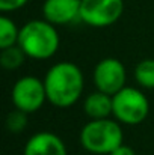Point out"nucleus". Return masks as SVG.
Returning <instances> with one entry per match:
<instances>
[{"label": "nucleus", "instance_id": "f257e3e1", "mask_svg": "<svg viewBox=\"0 0 154 155\" xmlns=\"http://www.w3.org/2000/svg\"><path fill=\"white\" fill-rule=\"evenodd\" d=\"M47 101L57 108H68L83 94L85 80L82 69L73 62H57L44 77Z\"/></svg>", "mask_w": 154, "mask_h": 155}, {"label": "nucleus", "instance_id": "f03ea898", "mask_svg": "<svg viewBox=\"0 0 154 155\" xmlns=\"http://www.w3.org/2000/svg\"><path fill=\"white\" fill-rule=\"evenodd\" d=\"M17 45L30 59L47 60L57 53L60 38L56 26L47 20H30L20 27Z\"/></svg>", "mask_w": 154, "mask_h": 155}, {"label": "nucleus", "instance_id": "7ed1b4c3", "mask_svg": "<svg viewBox=\"0 0 154 155\" xmlns=\"http://www.w3.org/2000/svg\"><path fill=\"white\" fill-rule=\"evenodd\" d=\"M79 140L82 148L91 154L109 155L115 148L122 145L124 133L116 119H89V122L83 125Z\"/></svg>", "mask_w": 154, "mask_h": 155}, {"label": "nucleus", "instance_id": "20e7f679", "mask_svg": "<svg viewBox=\"0 0 154 155\" xmlns=\"http://www.w3.org/2000/svg\"><path fill=\"white\" fill-rule=\"evenodd\" d=\"M150 113L145 94L136 87L125 86L112 97V116L124 125H139Z\"/></svg>", "mask_w": 154, "mask_h": 155}, {"label": "nucleus", "instance_id": "39448f33", "mask_svg": "<svg viewBox=\"0 0 154 155\" xmlns=\"http://www.w3.org/2000/svg\"><path fill=\"white\" fill-rule=\"evenodd\" d=\"M11 100L15 108L27 114L38 111L47 101L44 80H39L38 77L33 75H24L18 78L12 86Z\"/></svg>", "mask_w": 154, "mask_h": 155}, {"label": "nucleus", "instance_id": "423d86ee", "mask_svg": "<svg viewBox=\"0 0 154 155\" xmlns=\"http://www.w3.org/2000/svg\"><path fill=\"white\" fill-rule=\"evenodd\" d=\"M124 12V0H82L80 21L91 27H109Z\"/></svg>", "mask_w": 154, "mask_h": 155}, {"label": "nucleus", "instance_id": "0eeeda50", "mask_svg": "<svg viewBox=\"0 0 154 155\" xmlns=\"http://www.w3.org/2000/svg\"><path fill=\"white\" fill-rule=\"evenodd\" d=\"M92 81L97 91L113 97L116 92L125 87L127 71H125L124 63L115 57L101 59L94 68Z\"/></svg>", "mask_w": 154, "mask_h": 155}, {"label": "nucleus", "instance_id": "6e6552de", "mask_svg": "<svg viewBox=\"0 0 154 155\" xmlns=\"http://www.w3.org/2000/svg\"><path fill=\"white\" fill-rule=\"evenodd\" d=\"M82 0H44L43 17L53 26H67L80 20Z\"/></svg>", "mask_w": 154, "mask_h": 155}, {"label": "nucleus", "instance_id": "1a4fd4ad", "mask_svg": "<svg viewBox=\"0 0 154 155\" xmlns=\"http://www.w3.org/2000/svg\"><path fill=\"white\" fill-rule=\"evenodd\" d=\"M24 155H68L63 140L54 133L41 131L33 134L24 145Z\"/></svg>", "mask_w": 154, "mask_h": 155}, {"label": "nucleus", "instance_id": "9d476101", "mask_svg": "<svg viewBox=\"0 0 154 155\" xmlns=\"http://www.w3.org/2000/svg\"><path fill=\"white\" fill-rule=\"evenodd\" d=\"M83 111L89 119H106L112 114V97L95 91L83 101Z\"/></svg>", "mask_w": 154, "mask_h": 155}, {"label": "nucleus", "instance_id": "9b49d317", "mask_svg": "<svg viewBox=\"0 0 154 155\" xmlns=\"http://www.w3.org/2000/svg\"><path fill=\"white\" fill-rule=\"evenodd\" d=\"M18 35H20V27H17L12 18H9L6 14H2L0 15V48L17 45Z\"/></svg>", "mask_w": 154, "mask_h": 155}, {"label": "nucleus", "instance_id": "f8f14e48", "mask_svg": "<svg viewBox=\"0 0 154 155\" xmlns=\"http://www.w3.org/2000/svg\"><path fill=\"white\" fill-rule=\"evenodd\" d=\"M26 53L23 51L18 45H12L8 48H0V65L8 69V71H14L18 69L24 60H26Z\"/></svg>", "mask_w": 154, "mask_h": 155}, {"label": "nucleus", "instance_id": "ddd939ff", "mask_svg": "<svg viewBox=\"0 0 154 155\" xmlns=\"http://www.w3.org/2000/svg\"><path fill=\"white\" fill-rule=\"evenodd\" d=\"M135 80L144 89H154V59H144L136 65Z\"/></svg>", "mask_w": 154, "mask_h": 155}, {"label": "nucleus", "instance_id": "4468645a", "mask_svg": "<svg viewBox=\"0 0 154 155\" xmlns=\"http://www.w3.org/2000/svg\"><path fill=\"white\" fill-rule=\"evenodd\" d=\"M27 127V113L15 108L14 111H11L8 116H6V128L14 133V134H18L21 133L24 128Z\"/></svg>", "mask_w": 154, "mask_h": 155}, {"label": "nucleus", "instance_id": "2eb2a0df", "mask_svg": "<svg viewBox=\"0 0 154 155\" xmlns=\"http://www.w3.org/2000/svg\"><path fill=\"white\" fill-rule=\"evenodd\" d=\"M27 3H29V0H0V11H2V14L15 12V11L21 9L23 6H26Z\"/></svg>", "mask_w": 154, "mask_h": 155}, {"label": "nucleus", "instance_id": "dca6fc26", "mask_svg": "<svg viewBox=\"0 0 154 155\" xmlns=\"http://www.w3.org/2000/svg\"><path fill=\"white\" fill-rule=\"evenodd\" d=\"M109 155H136V152L130 148V146H127V145H119L118 148H115L112 152Z\"/></svg>", "mask_w": 154, "mask_h": 155}]
</instances>
